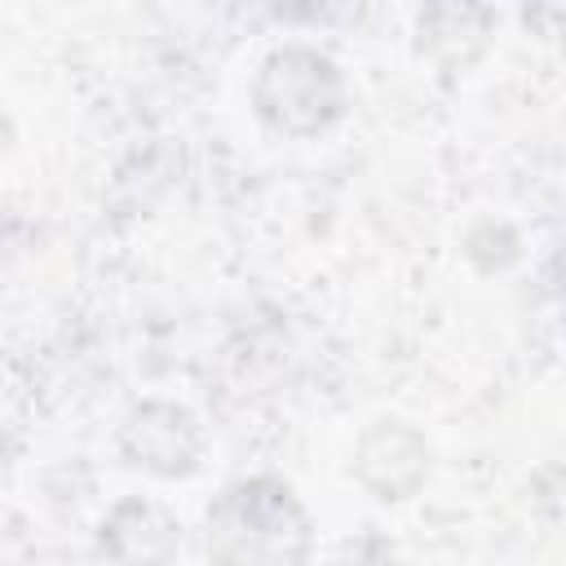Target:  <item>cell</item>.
<instances>
[{
    "instance_id": "1",
    "label": "cell",
    "mask_w": 566,
    "mask_h": 566,
    "mask_svg": "<svg viewBox=\"0 0 566 566\" xmlns=\"http://www.w3.org/2000/svg\"><path fill=\"white\" fill-rule=\"evenodd\" d=\"M358 473L371 491H380L385 500H398L416 491V482L424 478V447L402 424H376L358 447Z\"/></svg>"
},
{
    "instance_id": "2",
    "label": "cell",
    "mask_w": 566,
    "mask_h": 566,
    "mask_svg": "<svg viewBox=\"0 0 566 566\" xmlns=\"http://www.w3.org/2000/svg\"><path fill=\"white\" fill-rule=\"evenodd\" d=\"M128 433H142L137 455H142L146 464L164 469V473L186 469V464H190V455H195V429H190V416H186V411H177V407H172L168 429H159V424H155V407H146V411H137V420H133V429H128Z\"/></svg>"
},
{
    "instance_id": "3",
    "label": "cell",
    "mask_w": 566,
    "mask_h": 566,
    "mask_svg": "<svg viewBox=\"0 0 566 566\" xmlns=\"http://www.w3.org/2000/svg\"><path fill=\"white\" fill-rule=\"evenodd\" d=\"M128 539H142V566H164L177 544L172 522L155 504H124L111 517V548H124Z\"/></svg>"
}]
</instances>
